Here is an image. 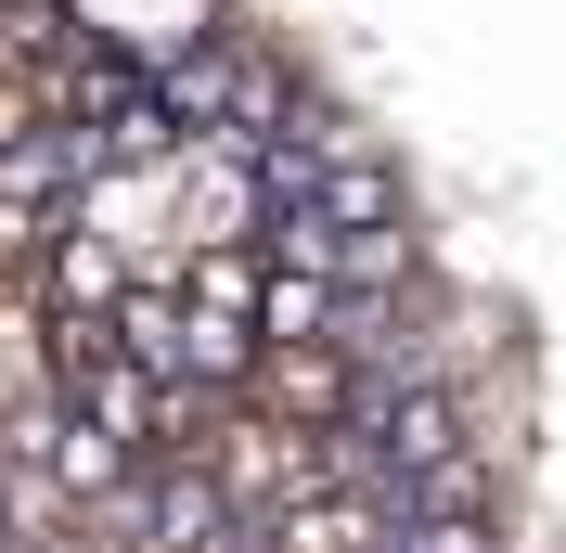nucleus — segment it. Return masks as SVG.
I'll return each instance as SVG.
<instances>
[{"label":"nucleus","mask_w":566,"mask_h":553,"mask_svg":"<svg viewBox=\"0 0 566 553\" xmlns=\"http://www.w3.org/2000/svg\"><path fill=\"white\" fill-rule=\"evenodd\" d=\"M77 180H91V155H77V129H52V116H13V129H0V232L27 244L39 219L65 207Z\"/></svg>","instance_id":"obj_1"},{"label":"nucleus","mask_w":566,"mask_h":553,"mask_svg":"<svg viewBox=\"0 0 566 553\" xmlns=\"http://www.w3.org/2000/svg\"><path fill=\"white\" fill-rule=\"evenodd\" d=\"M335 322H348V283L335 271H271L258 283V335L271 347H335Z\"/></svg>","instance_id":"obj_2"},{"label":"nucleus","mask_w":566,"mask_h":553,"mask_svg":"<svg viewBox=\"0 0 566 553\" xmlns=\"http://www.w3.org/2000/svg\"><path fill=\"white\" fill-rule=\"evenodd\" d=\"M52 310L65 322H116L129 310V271H116L104 232H52Z\"/></svg>","instance_id":"obj_3"},{"label":"nucleus","mask_w":566,"mask_h":553,"mask_svg":"<svg viewBox=\"0 0 566 553\" xmlns=\"http://www.w3.org/2000/svg\"><path fill=\"white\" fill-rule=\"evenodd\" d=\"M180 335H193V296H168V283H129L116 347H129V361H155V374H180Z\"/></svg>","instance_id":"obj_4"},{"label":"nucleus","mask_w":566,"mask_h":553,"mask_svg":"<svg viewBox=\"0 0 566 553\" xmlns=\"http://www.w3.org/2000/svg\"><path fill=\"white\" fill-rule=\"evenodd\" d=\"M399 553H502L490 515H399Z\"/></svg>","instance_id":"obj_5"}]
</instances>
